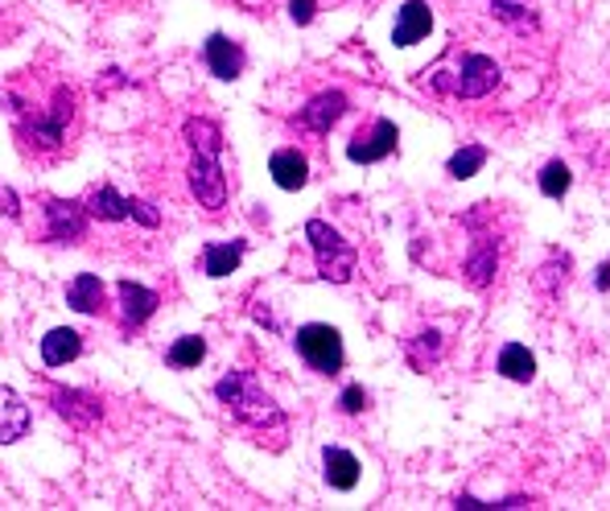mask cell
Here are the masks:
<instances>
[{"label": "cell", "instance_id": "obj_1", "mask_svg": "<svg viewBox=\"0 0 610 511\" xmlns=\"http://www.w3.org/2000/svg\"><path fill=\"white\" fill-rule=\"evenodd\" d=\"M4 103L13 116L17 153L38 169L62 165L82 137V100L79 87L62 75L54 59L21 66L4 87Z\"/></svg>", "mask_w": 610, "mask_h": 511}, {"label": "cell", "instance_id": "obj_2", "mask_svg": "<svg viewBox=\"0 0 610 511\" xmlns=\"http://www.w3.org/2000/svg\"><path fill=\"white\" fill-rule=\"evenodd\" d=\"M186 144V190L203 206L206 219H219L227 210V174H224V128L206 116H190L182 124Z\"/></svg>", "mask_w": 610, "mask_h": 511}, {"label": "cell", "instance_id": "obj_3", "mask_svg": "<svg viewBox=\"0 0 610 511\" xmlns=\"http://www.w3.org/2000/svg\"><path fill=\"white\" fill-rule=\"evenodd\" d=\"M215 396H219V405H227V412H231L236 425H244L247 433H256V442H265L268 437L272 450L285 446V433H289L285 412H281V405L256 384V375L231 371V375H224V380L215 384Z\"/></svg>", "mask_w": 610, "mask_h": 511}, {"label": "cell", "instance_id": "obj_4", "mask_svg": "<svg viewBox=\"0 0 610 511\" xmlns=\"http://www.w3.org/2000/svg\"><path fill=\"white\" fill-rule=\"evenodd\" d=\"M87 210L75 199H54V194H41L34 215H29V235L41 244H79L87 240Z\"/></svg>", "mask_w": 610, "mask_h": 511}, {"label": "cell", "instance_id": "obj_5", "mask_svg": "<svg viewBox=\"0 0 610 511\" xmlns=\"http://www.w3.org/2000/svg\"><path fill=\"white\" fill-rule=\"evenodd\" d=\"M504 79L499 62L487 59V54H462V62L454 71H433L429 75V87L442 91V95H454V100H483L491 95Z\"/></svg>", "mask_w": 610, "mask_h": 511}, {"label": "cell", "instance_id": "obj_6", "mask_svg": "<svg viewBox=\"0 0 610 511\" xmlns=\"http://www.w3.org/2000/svg\"><path fill=\"white\" fill-rule=\"evenodd\" d=\"M82 210H87V219L100 227H120V223H137L144 231H157L162 227V210H153L149 203L141 199H124L116 186H91V194L82 199Z\"/></svg>", "mask_w": 610, "mask_h": 511}, {"label": "cell", "instance_id": "obj_7", "mask_svg": "<svg viewBox=\"0 0 610 511\" xmlns=\"http://www.w3.org/2000/svg\"><path fill=\"white\" fill-rule=\"evenodd\" d=\"M305 240L314 247V260H318V277H322V281L346 285V281L355 277L359 252L346 244L343 235L326 223V219H309V223H305Z\"/></svg>", "mask_w": 610, "mask_h": 511}, {"label": "cell", "instance_id": "obj_8", "mask_svg": "<svg viewBox=\"0 0 610 511\" xmlns=\"http://www.w3.org/2000/svg\"><path fill=\"white\" fill-rule=\"evenodd\" d=\"M297 355H302L309 368L318 371V375H339L346 363L343 355V334L334 327H326V322H309V327L297 330Z\"/></svg>", "mask_w": 610, "mask_h": 511}, {"label": "cell", "instance_id": "obj_9", "mask_svg": "<svg viewBox=\"0 0 610 511\" xmlns=\"http://www.w3.org/2000/svg\"><path fill=\"white\" fill-rule=\"evenodd\" d=\"M396 144H401V128L392 120H371L367 128H359L351 144H346V157L355 165H371V162H384L396 153Z\"/></svg>", "mask_w": 610, "mask_h": 511}, {"label": "cell", "instance_id": "obj_10", "mask_svg": "<svg viewBox=\"0 0 610 511\" xmlns=\"http://www.w3.org/2000/svg\"><path fill=\"white\" fill-rule=\"evenodd\" d=\"M162 306V297L153 293V289L137 285V281H120L116 285V318H120V330L124 334H132V330H141L153 314Z\"/></svg>", "mask_w": 610, "mask_h": 511}, {"label": "cell", "instance_id": "obj_11", "mask_svg": "<svg viewBox=\"0 0 610 511\" xmlns=\"http://www.w3.org/2000/svg\"><path fill=\"white\" fill-rule=\"evenodd\" d=\"M203 59L206 66H211V75L215 79H240L244 75V66H247V54H244V46L240 41H231L227 34H211L203 46Z\"/></svg>", "mask_w": 610, "mask_h": 511}, {"label": "cell", "instance_id": "obj_12", "mask_svg": "<svg viewBox=\"0 0 610 511\" xmlns=\"http://www.w3.org/2000/svg\"><path fill=\"white\" fill-rule=\"evenodd\" d=\"M343 116H346L343 91H322V95H314V100L297 112V124H302L305 132H314V137H326V132L343 120Z\"/></svg>", "mask_w": 610, "mask_h": 511}, {"label": "cell", "instance_id": "obj_13", "mask_svg": "<svg viewBox=\"0 0 610 511\" xmlns=\"http://www.w3.org/2000/svg\"><path fill=\"white\" fill-rule=\"evenodd\" d=\"M50 400H54V412L66 417L75 430H91L96 421H100V400L91 396V392H75V388H54L50 392Z\"/></svg>", "mask_w": 610, "mask_h": 511}, {"label": "cell", "instance_id": "obj_14", "mask_svg": "<svg viewBox=\"0 0 610 511\" xmlns=\"http://www.w3.org/2000/svg\"><path fill=\"white\" fill-rule=\"evenodd\" d=\"M66 306L79 309V314H91V318H103L107 314V289L96 272H79L71 285H66Z\"/></svg>", "mask_w": 610, "mask_h": 511}, {"label": "cell", "instance_id": "obj_15", "mask_svg": "<svg viewBox=\"0 0 610 511\" xmlns=\"http://www.w3.org/2000/svg\"><path fill=\"white\" fill-rule=\"evenodd\" d=\"M433 29V9L425 0H405L401 13H396V29H392V41L396 46H417L421 38H429Z\"/></svg>", "mask_w": 610, "mask_h": 511}, {"label": "cell", "instance_id": "obj_16", "mask_svg": "<svg viewBox=\"0 0 610 511\" xmlns=\"http://www.w3.org/2000/svg\"><path fill=\"white\" fill-rule=\"evenodd\" d=\"M29 405L21 400L13 388H4L0 384V446H9V442H21L25 433H29Z\"/></svg>", "mask_w": 610, "mask_h": 511}, {"label": "cell", "instance_id": "obj_17", "mask_svg": "<svg viewBox=\"0 0 610 511\" xmlns=\"http://www.w3.org/2000/svg\"><path fill=\"white\" fill-rule=\"evenodd\" d=\"M268 174H272V182L281 186V190H302L309 182V162H305L302 149H277L272 153V162H268Z\"/></svg>", "mask_w": 610, "mask_h": 511}, {"label": "cell", "instance_id": "obj_18", "mask_svg": "<svg viewBox=\"0 0 610 511\" xmlns=\"http://www.w3.org/2000/svg\"><path fill=\"white\" fill-rule=\"evenodd\" d=\"M82 355V334L79 330H50L46 338H41V363L46 368H66V363H75Z\"/></svg>", "mask_w": 610, "mask_h": 511}, {"label": "cell", "instance_id": "obj_19", "mask_svg": "<svg viewBox=\"0 0 610 511\" xmlns=\"http://www.w3.org/2000/svg\"><path fill=\"white\" fill-rule=\"evenodd\" d=\"M322 467H326V483H330L334 491H355V487H359V458H355L351 450L326 446Z\"/></svg>", "mask_w": 610, "mask_h": 511}, {"label": "cell", "instance_id": "obj_20", "mask_svg": "<svg viewBox=\"0 0 610 511\" xmlns=\"http://www.w3.org/2000/svg\"><path fill=\"white\" fill-rule=\"evenodd\" d=\"M495 268H499V252H495V240L491 235H479L474 240V247H470L467 265H462V272H467V281L474 289H487L491 281H495Z\"/></svg>", "mask_w": 610, "mask_h": 511}, {"label": "cell", "instance_id": "obj_21", "mask_svg": "<svg viewBox=\"0 0 610 511\" xmlns=\"http://www.w3.org/2000/svg\"><path fill=\"white\" fill-rule=\"evenodd\" d=\"M495 21H504L516 34H536L541 29V17H536V4L532 0H487Z\"/></svg>", "mask_w": 610, "mask_h": 511}, {"label": "cell", "instance_id": "obj_22", "mask_svg": "<svg viewBox=\"0 0 610 511\" xmlns=\"http://www.w3.org/2000/svg\"><path fill=\"white\" fill-rule=\"evenodd\" d=\"M499 375H508L516 384H529L532 375H536V355L524 343H508V347L499 350Z\"/></svg>", "mask_w": 610, "mask_h": 511}, {"label": "cell", "instance_id": "obj_23", "mask_svg": "<svg viewBox=\"0 0 610 511\" xmlns=\"http://www.w3.org/2000/svg\"><path fill=\"white\" fill-rule=\"evenodd\" d=\"M244 260V240H236V244H206L203 247V265H206V277H227V272H236Z\"/></svg>", "mask_w": 610, "mask_h": 511}, {"label": "cell", "instance_id": "obj_24", "mask_svg": "<svg viewBox=\"0 0 610 511\" xmlns=\"http://www.w3.org/2000/svg\"><path fill=\"white\" fill-rule=\"evenodd\" d=\"M483 165H487V149H483V144H467V149H458V153L446 162V174L449 178H458V182H467V178H474Z\"/></svg>", "mask_w": 610, "mask_h": 511}, {"label": "cell", "instance_id": "obj_25", "mask_svg": "<svg viewBox=\"0 0 610 511\" xmlns=\"http://www.w3.org/2000/svg\"><path fill=\"white\" fill-rule=\"evenodd\" d=\"M165 359H169V368H199L206 359V343L199 338V334H186V338H178L174 347L165 350Z\"/></svg>", "mask_w": 610, "mask_h": 511}, {"label": "cell", "instance_id": "obj_26", "mask_svg": "<svg viewBox=\"0 0 610 511\" xmlns=\"http://www.w3.org/2000/svg\"><path fill=\"white\" fill-rule=\"evenodd\" d=\"M565 281H570V256H565V252H549L545 268L536 272V289H541V293H557Z\"/></svg>", "mask_w": 610, "mask_h": 511}, {"label": "cell", "instance_id": "obj_27", "mask_svg": "<svg viewBox=\"0 0 610 511\" xmlns=\"http://www.w3.org/2000/svg\"><path fill=\"white\" fill-rule=\"evenodd\" d=\"M570 186H573V174L565 162H549L541 169V194H545V199H565Z\"/></svg>", "mask_w": 610, "mask_h": 511}, {"label": "cell", "instance_id": "obj_28", "mask_svg": "<svg viewBox=\"0 0 610 511\" xmlns=\"http://www.w3.org/2000/svg\"><path fill=\"white\" fill-rule=\"evenodd\" d=\"M339 409H343V412H364L367 409V392L359 388V384H351V388L339 396Z\"/></svg>", "mask_w": 610, "mask_h": 511}, {"label": "cell", "instance_id": "obj_29", "mask_svg": "<svg viewBox=\"0 0 610 511\" xmlns=\"http://www.w3.org/2000/svg\"><path fill=\"white\" fill-rule=\"evenodd\" d=\"M314 13H318V4H314V0H289V17L297 21V25H309Z\"/></svg>", "mask_w": 610, "mask_h": 511}, {"label": "cell", "instance_id": "obj_30", "mask_svg": "<svg viewBox=\"0 0 610 511\" xmlns=\"http://www.w3.org/2000/svg\"><path fill=\"white\" fill-rule=\"evenodd\" d=\"M594 285L602 289V293H610V260H602V265H598V277H594Z\"/></svg>", "mask_w": 610, "mask_h": 511}, {"label": "cell", "instance_id": "obj_31", "mask_svg": "<svg viewBox=\"0 0 610 511\" xmlns=\"http://www.w3.org/2000/svg\"><path fill=\"white\" fill-rule=\"evenodd\" d=\"M236 4H240V9H247V13H260L268 0H236Z\"/></svg>", "mask_w": 610, "mask_h": 511}, {"label": "cell", "instance_id": "obj_32", "mask_svg": "<svg viewBox=\"0 0 610 511\" xmlns=\"http://www.w3.org/2000/svg\"><path fill=\"white\" fill-rule=\"evenodd\" d=\"M0 17H4V9H0ZM0 38H4V29H0Z\"/></svg>", "mask_w": 610, "mask_h": 511}]
</instances>
